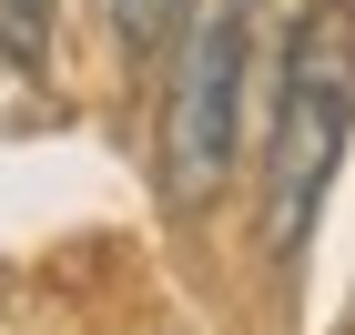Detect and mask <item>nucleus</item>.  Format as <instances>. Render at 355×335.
I'll return each mask as SVG.
<instances>
[{"instance_id": "obj_4", "label": "nucleus", "mask_w": 355, "mask_h": 335, "mask_svg": "<svg viewBox=\"0 0 355 335\" xmlns=\"http://www.w3.org/2000/svg\"><path fill=\"white\" fill-rule=\"evenodd\" d=\"M102 10H112V31H122V51H142V41L173 21V0H102Z\"/></svg>"}, {"instance_id": "obj_3", "label": "nucleus", "mask_w": 355, "mask_h": 335, "mask_svg": "<svg viewBox=\"0 0 355 335\" xmlns=\"http://www.w3.org/2000/svg\"><path fill=\"white\" fill-rule=\"evenodd\" d=\"M0 51L21 71H41L51 61V0H0Z\"/></svg>"}, {"instance_id": "obj_2", "label": "nucleus", "mask_w": 355, "mask_h": 335, "mask_svg": "<svg viewBox=\"0 0 355 335\" xmlns=\"http://www.w3.org/2000/svg\"><path fill=\"white\" fill-rule=\"evenodd\" d=\"M244 122H254V10L244 0H193L173 31V71H163V203L203 214L244 163Z\"/></svg>"}, {"instance_id": "obj_1", "label": "nucleus", "mask_w": 355, "mask_h": 335, "mask_svg": "<svg viewBox=\"0 0 355 335\" xmlns=\"http://www.w3.org/2000/svg\"><path fill=\"white\" fill-rule=\"evenodd\" d=\"M355 132V51L335 41V10H295L284 61H274V102H264V254L295 264L315 244L335 173H345Z\"/></svg>"}]
</instances>
